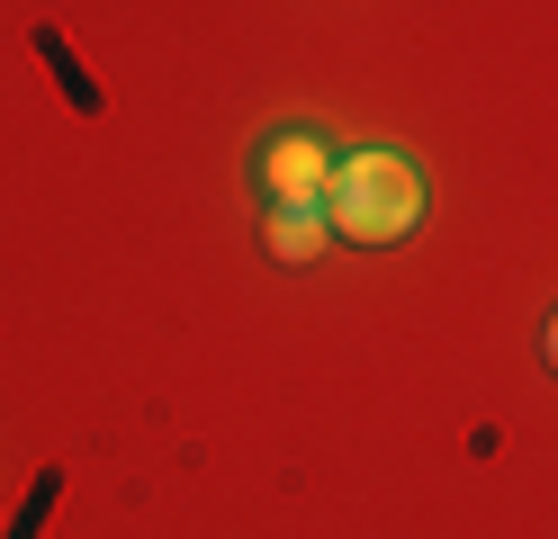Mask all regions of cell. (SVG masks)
<instances>
[{
	"label": "cell",
	"instance_id": "8992f818",
	"mask_svg": "<svg viewBox=\"0 0 558 539\" xmlns=\"http://www.w3.org/2000/svg\"><path fill=\"white\" fill-rule=\"evenodd\" d=\"M541 359H549V378H558V306H549V323H541Z\"/></svg>",
	"mask_w": 558,
	"mask_h": 539
},
{
	"label": "cell",
	"instance_id": "277c9868",
	"mask_svg": "<svg viewBox=\"0 0 558 539\" xmlns=\"http://www.w3.org/2000/svg\"><path fill=\"white\" fill-rule=\"evenodd\" d=\"M37 54H46V72H54V82L73 90V108H82V118H99V82L82 72V54L63 46V27H37Z\"/></svg>",
	"mask_w": 558,
	"mask_h": 539
},
{
	"label": "cell",
	"instance_id": "7a4b0ae2",
	"mask_svg": "<svg viewBox=\"0 0 558 539\" xmlns=\"http://www.w3.org/2000/svg\"><path fill=\"white\" fill-rule=\"evenodd\" d=\"M253 180H262V198L270 207H325V180H333V144L316 126H279L262 135V154H253Z\"/></svg>",
	"mask_w": 558,
	"mask_h": 539
},
{
	"label": "cell",
	"instance_id": "6da1fadb",
	"mask_svg": "<svg viewBox=\"0 0 558 539\" xmlns=\"http://www.w3.org/2000/svg\"><path fill=\"white\" fill-rule=\"evenodd\" d=\"M424 207H433V189H424V171H414L405 154H388V144H352V154H333L325 225L342 243H361V252L405 243L414 225H424Z\"/></svg>",
	"mask_w": 558,
	"mask_h": 539
},
{
	"label": "cell",
	"instance_id": "5b68a950",
	"mask_svg": "<svg viewBox=\"0 0 558 539\" xmlns=\"http://www.w3.org/2000/svg\"><path fill=\"white\" fill-rule=\"evenodd\" d=\"M54 494H63V477L46 467V477H37V494L19 503V522H10V539H37V530H46V513H54Z\"/></svg>",
	"mask_w": 558,
	"mask_h": 539
},
{
	"label": "cell",
	"instance_id": "3957f363",
	"mask_svg": "<svg viewBox=\"0 0 558 539\" xmlns=\"http://www.w3.org/2000/svg\"><path fill=\"white\" fill-rule=\"evenodd\" d=\"M325 243H333L325 207H270V216H262V252H270V261H289V270L325 261Z\"/></svg>",
	"mask_w": 558,
	"mask_h": 539
}]
</instances>
